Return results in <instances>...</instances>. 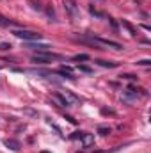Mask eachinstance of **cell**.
<instances>
[{
  "label": "cell",
  "instance_id": "6da1fadb",
  "mask_svg": "<svg viewBox=\"0 0 151 153\" xmlns=\"http://www.w3.org/2000/svg\"><path fill=\"white\" fill-rule=\"evenodd\" d=\"M87 41L93 43V45H98V46H105V48H114V50H121L123 46L117 43V41H112V39H105V38H94V36H87Z\"/></svg>",
  "mask_w": 151,
  "mask_h": 153
},
{
  "label": "cell",
  "instance_id": "7a4b0ae2",
  "mask_svg": "<svg viewBox=\"0 0 151 153\" xmlns=\"http://www.w3.org/2000/svg\"><path fill=\"white\" fill-rule=\"evenodd\" d=\"M64 9H66V13L70 14V18L73 22H78L80 20V9H78L76 0H64Z\"/></svg>",
  "mask_w": 151,
  "mask_h": 153
},
{
  "label": "cell",
  "instance_id": "3957f363",
  "mask_svg": "<svg viewBox=\"0 0 151 153\" xmlns=\"http://www.w3.org/2000/svg\"><path fill=\"white\" fill-rule=\"evenodd\" d=\"M13 34L16 38L23 39V41H36V39H41V34L39 32H34V30H27V29H20V30H13Z\"/></svg>",
  "mask_w": 151,
  "mask_h": 153
},
{
  "label": "cell",
  "instance_id": "277c9868",
  "mask_svg": "<svg viewBox=\"0 0 151 153\" xmlns=\"http://www.w3.org/2000/svg\"><path fill=\"white\" fill-rule=\"evenodd\" d=\"M55 59H57V55L48 53V52H38V53L32 55V62H36V64H48Z\"/></svg>",
  "mask_w": 151,
  "mask_h": 153
},
{
  "label": "cell",
  "instance_id": "5b68a950",
  "mask_svg": "<svg viewBox=\"0 0 151 153\" xmlns=\"http://www.w3.org/2000/svg\"><path fill=\"white\" fill-rule=\"evenodd\" d=\"M137 98H139V94H137V91H135V89H132V87H128V89L123 93V96H121L123 103H132V102H135Z\"/></svg>",
  "mask_w": 151,
  "mask_h": 153
},
{
  "label": "cell",
  "instance_id": "8992f818",
  "mask_svg": "<svg viewBox=\"0 0 151 153\" xmlns=\"http://www.w3.org/2000/svg\"><path fill=\"white\" fill-rule=\"evenodd\" d=\"M61 94L64 96V100L68 102V105H70V107H73V105H76V103L80 102V98H78V96H75L71 91H62Z\"/></svg>",
  "mask_w": 151,
  "mask_h": 153
},
{
  "label": "cell",
  "instance_id": "52a82bcc",
  "mask_svg": "<svg viewBox=\"0 0 151 153\" xmlns=\"http://www.w3.org/2000/svg\"><path fill=\"white\" fill-rule=\"evenodd\" d=\"M27 48H30V50H38V52H48L50 45H44V43H32V41H27Z\"/></svg>",
  "mask_w": 151,
  "mask_h": 153
},
{
  "label": "cell",
  "instance_id": "ba28073f",
  "mask_svg": "<svg viewBox=\"0 0 151 153\" xmlns=\"http://www.w3.org/2000/svg\"><path fill=\"white\" fill-rule=\"evenodd\" d=\"M80 141H82V144L87 148V146H91V144H94V135L93 134H82V137H80Z\"/></svg>",
  "mask_w": 151,
  "mask_h": 153
},
{
  "label": "cell",
  "instance_id": "9c48e42d",
  "mask_svg": "<svg viewBox=\"0 0 151 153\" xmlns=\"http://www.w3.org/2000/svg\"><path fill=\"white\" fill-rule=\"evenodd\" d=\"M52 98H53V102H55V103H57L59 107H70V105H68V102L64 100V96H62L61 93H55V94H53Z\"/></svg>",
  "mask_w": 151,
  "mask_h": 153
},
{
  "label": "cell",
  "instance_id": "30bf717a",
  "mask_svg": "<svg viewBox=\"0 0 151 153\" xmlns=\"http://www.w3.org/2000/svg\"><path fill=\"white\" fill-rule=\"evenodd\" d=\"M4 144H5L9 150H13V152H18V150H20V143H18V141H14V139H5V141H4Z\"/></svg>",
  "mask_w": 151,
  "mask_h": 153
},
{
  "label": "cell",
  "instance_id": "8fae6325",
  "mask_svg": "<svg viewBox=\"0 0 151 153\" xmlns=\"http://www.w3.org/2000/svg\"><path fill=\"white\" fill-rule=\"evenodd\" d=\"M100 66H103V68H115L117 66V62H110V61H101V59H98L96 61Z\"/></svg>",
  "mask_w": 151,
  "mask_h": 153
},
{
  "label": "cell",
  "instance_id": "7c38bea8",
  "mask_svg": "<svg viewBox=\"0 0 151 153\" xmlns=\"http://www.w3.org/2000/svg\"><path fill=\"white\" fill-rule=\"evenodd\" d=\"M9 25H13V22H9L5 16L0 14V27H9Z\"/></svg>",
  "mask_w": 151,
  "mask_h": 153
},
{
  "label": "cell",
  "instance_id": "4fadbf2b",
  "mask_svg": "<svg viewBox=\"0 0 151 153\" xmlns=\"http://www.w3.org/2000/svg\"><path fill=\"white\" fill-rule=\"evenodd\" d=\"M98 134H101V135H109V134H110V128H107V126H100V128H98Z\"/></svg>",
  "mask_w": 151,
  "mask_h": 153
},
{
  "label": "cell",
  "instance_id": "5bb4252c",
  "mask_svg": "<svg viewBox=\"0 0 151 153\" xmlns=\"http://www.w3.org/2000/svg\"><path fill=\"white\" fill-rule=\"evenodd\" d=\"M73 59H75V61H87V59H89V55H85V53H80V55H75Z\"/></svg>",
  "mask_w": 151,
  "mask_h": 153
},
{
  "label": "cell",
  "instance_id": "9a60e30c",
  "mask_svg": "<svg viewBox=\"0 0 151 153\" xmlns=\"http://www.w3.org/2000/svg\"><path fill=\"white\" fill-rule=\"evenodd\" d=\"M78 70H80V71H84V73H93V70H91L89 66H82V64H80V66H78Z\"/></svg>",
  "mask_w": 151,
  "mask_h": 153
},
{
  "label": "cell",
  "instance_id": "2e32d148",
  "mask_svg": "<svg viewBox=\"0 0 151 153\" xmlns=\"http://www.w3.org/2000/svg\"><path fill=\"white\" fill-rule=\"evenodd\" d=\"M137 64H139V66H150L151 61L150 59H142V61H137Z\"/></svg>",
  "mask_w": 151,
  "mask_h": 153
},
{
  "label": "cell",
  "instance_id": "e0dca14e",
  "mask_svg": "<svg viewBox=\"0 0 151 153\" xmlns=\"http://www.w3.org/2000/svg\"><path fill=\"white\" fill-rule=\"evenodd\" d=\"M121 78H126V80H135L137 76H135V75H130V73H124V75H121Z\"/></svg>",
  "mask_w": 151,
  "mask_h": 153
},
{
  "label": "cell",
  "instance_id": "ac0fdd59",
  "mask_svg": "<svg viewBox=\"0 0 151 153\" xmlns=\"http://www.w3.org/2000/svg\"><path fill=\"white\" fill-rule=\"evenodd\" d=\"M11 48V45H7V43H4V45H0V50H9Z\"/></svg>",
  "mask_w": 151,
  "mask_h": 153
},
{
  "label": "cell",
  "instance_id": "d6986e66",
  "mask_svg": "<svg viewBox=\"0 0 151 153\" xmlns=\"http://www.w3.org/2000/svg\"><path fill=\"white\" fill-rule=\"evenodd\" d=\"M82 134H84V132H76L75 135H71V139H80V137H82Z\"/></svg>",
  "mask_w": 151,
  "mask_h": 153
},
{
  "label": "cell",
  "instance_id": "ffe728a7",
  "mask_svg": "<svg viewBox=\"0 0 151 153\" xmlns=\"http://www.w3.org/2000/svg\"><path fill=\"white\" fill-rule=\"evenodd\" d=\"M41 153H48V152H41Z\"/></svg>",
  "mask_w": 151,
  "mask_h": 153
}]
</instances>
